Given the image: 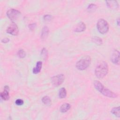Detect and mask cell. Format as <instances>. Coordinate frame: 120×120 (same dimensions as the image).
I'll return each mask as SVG.
<instances>
[{
    "mask_svg": "<svg viewBox=\"0 0 120 120\" xmlns=\"http://www.w3.org/2000/svg\"><path fill=\"white\" fill-rule=\"evenodd\" d=\"M93 84L96 89L103 95L111 98H116L117 97L115 93L105 88L99 81H95L93 82Z\"/></svg>",
    "mask_w": 120,
    "mask_h": 120,
    "instance_id": "obj_1",
    "label": "cell"
},
{
    "mask_svg": "<svg viewBox=\"0 0 120 120\" xmlns=\"http://www.w3.org/2000/svg\"><path fill=\"white\" fill-rule=\"evenodd\" d=\"M108 67L107 63L105 61H102L99 63L96 68L95 74L97 77L103 78L108 73Z\"/></svg>",
    "mask_w": 120,
    "mask_h": 120,
    "instance_id": "obj_2",
    "label": "cell"
},
{
    "mask_svg": "<svg viewBox=\"0 0 120 120\" xmlns=\"http://www.w3.org/2000/svg\"><path fill=\"white\" fill-rule=\"evenodd\" d=\"M90 62V57L89 56H85L76 62V67L80 70H83L87 69L89 67Z\"/></svg>",
    "mask_w": 120,
    "mask_h": 120,
    "instance_id": "obj_3",
    "label": "cell"
},
{
    "mask_svg": "<svg viewBox=\"0 0 120 120\" xmlns=\"http://www.w3.org/2000/svg\"><path fill=\"white\" fill-rule=\"evenodd\" d=\"M97 27L99 33L102 34L106 33L109 30V24L108 22L103 19H100L98 21Z\"/></svg>",
    "mask_w": 120,
    "mask_h": 120,
    "instance_id": "obj_4",
    "label": "cell"
},
{
    "mask_svg": "<svg viewBox=\"0 0 120 120\" xmlns=\"http://www.w3.org/2000/svg\"><path fill=\"white\" fill-rule=\"evenodd\" d=\"M20 15V12L15 9H10L7 12V16L12 21H14L17 20Z\"/></svg>",
    "mask_w": 120,
    "mask_h": 120,
    "instance_id": "obj_5",
    "label": "cell"
},
{
    "mask_svg": "<svg viewBox=\"0 0 120 120\" xmlns=\"http://www.w3.org/2000/svg\"><path fill=\"white\" fill-rule=\"evenodd\" d=\"M65 77L63 74H59L52 77L51 82L52 84L55 86L61 85L64 81Z\"/></svg>",
    "mask_w": 120,
    "mask_h": 120,
    "instance_id": "obj_6",
    "label": "cell"
},
{
    "mask_svg": "<svg viewBox=\"0 0 120 120\" xmlns=\"http://www.w3.org/2000/svg\"><path fill=\"white\" fill-rule=\"evenodd\" d=\"M7 32L9 34L16 36L19 32V29L17 25L14 22H12L7 28Z\"/></svg>",
    "mask_w": 120,
    "mask_h": 120,
    "instance_id": "obj_7",
    "label": "cell"
},
{
    "mask_svg": "<svg viewBox=\"0 0 120 120\" xmlns=\"http://www.w3.org/2000/svg\"><path fill=\"white\" fill-rule=\"evenodd\" d=\"M111 61L116 65L120 64V52L117 50H114L111 56Z\"/></svg>",
    "mask_w": 120,
    "mask_h": 120,
    "instance_id": "obj_8",
    "label": "cell"
},
{
    "mask_svg": "<svg viewBox=\"0 0 120 120\" xmlns=\"http://www.w3.org/2000/svg\"><path fill=\"white\" fill-rule=\"evenodd\" d=\"M9 88L8 86L6 85L4 87V90L0 93V97L4 100H8L9 98Z\"/></svg>",
    "mask_w": 120,
    "mask_h": 120,
    "instance_id": "obj_9",
    "label": "cell"
},
{
    "mask_svg": "<svg viewBox=\"0 0 120 120\" xmlns=\"http://www.w3.org/2000/svg\"><path fill=\"white\" fill-rule=\"evenodd\" d=\"M107 7L112 9H117L119 8V4L116 0L106 1Z\"/></svg>",
    "mask_w": 120,
    "mask_h": 120,
    "instance_id": "obj_10",
    "label": "cell"
},
{
    "mask_svg": "<svg viewBox=\"0 0 120 120\" xmlns=\"http://www.w3.org/2000/svg\"><path fill=\"white\" fill-rule=\"evenodd\" d=\"M86 29L85 24L83 22H80L75 29V31L76 32H81L85 30Z\"/></svg>",
    "mask_w": 120,
    "mask_h": 120,
    "instance_id": "obj_11",
    "label": "cell"
},
{
    "mask_svg": "<svg viewBox=\"0 0 120 120\" xmlns=\"http://www.w3.org/2000/svg\"><path fill=\"white\" fill-rule=\"evenodd\" d=\"M42 66V62L40 61H38L37 62L35 67H34L33 69V70H32L33 73L35 74H38V73H39L41 69Z\"/></svg>",
    "mask_w": 120,
    "mask_h": 120,
    "instance_id": "obj_12",
    "label": "cell"
},
{
    "mask_svg": "<svg viewBox=\"0 0 120 120\" xmlns=\"http://www.w3.org/2000/svg\"><path fill=\"white\" fill-rule=\"evenodd\" d=\"M71 107V105L68 103H65L62 105L60 107V111L61 112H65L68 111Z\"/></svg>",
    "mask_w": 120,
    "mask_h": 120,
    "instance_id": "obj_13",
    "label": "cell"
},
{
    "mask_svg": "<svg viewBox=\"0 0 120 120\" xmlns=\"http://www.w3.org/2000/svg\"><path fill=\"white\" fill-rule=\"evenodd\" d=\"M111 112L116 117L119 118L120 117V107L118 106L112 108L111 110Z\"/></svg>",
    "mask_w": 120,
    "mask_h": 120,
    "instance_id": "obj_14",
    "label": "cell"
},
{
    "mask_svg": "<svg viewBox=\"0 0 120 120\" xmlns=\"http://www.w3.org/2000/svg\"><path fill=\"white\" fill-rule=\"evenodd\" d=\"M49 33V29L46 26H45L43 27L42 30V32H41V37L42 38H46V37L47 36L48 34Z\"/></svg>",
    "mask_w": 120,
    "mask_h": 120,
    "instance_id": "obj_15",
    "label": "cell"
},
{
    "mask_svg": "<svg viewBox=\"0 0 120 120\" xmlns=\"http://www.w3.org/2000/svg\"><path fill=\"white\" fill-rule=\"evenodd\" d=\"M67 96V91L65 88H61L59 92V97L60 98H64Z\"/></svg>",
    "mask_w": 120,
    "mask_h": 120,
    "instance_id": "obj_16",
    "label": "cell"
},
{
    "mask_svg": "<svg viewBox=\"0 0 120 120\" xmlns=\"http://www.w3.org/2000/svg\"><path fill=\"white\" fill-rule=\"evenodd\" d=\"M92 41L96 44L100 45L102 44V40L99 37H94L92 38Z\"/></svg>",
    "mask_w": 120,
    "mask_h": 120,
    "instance_id": "obj_17",
    "label": "cell"
},
{
    "mask_svg": "<svg viewBox=\"0 0 120 120\" xmlns=\"http://www.w3.org/2000/svg\"><path fill=\"white\" fill-rule=\"evenodd\" d=\"M42 102L46 105H50L51 104V100L48 96H44L42 99Z\"/></svg>",
    "mask_w": 120,
    "mask_h": 120,
    "instance_id": "obj_18",
    "label": "cell"
},
{
    "mask_svg": "<svg viewBox=\"0 0 120 120\" xmlns=\"http://www.w3.org/2000/svg\"><path fill=\"white\" fill-rule=\"evenodd\" d=\"M97 8V6L93 3L90 4L87 8V10L89 12H94Z\"/></svg>",
    "mask_w": 120,
    "mask_h": 120,
    "instance_id": "obj_19",
    "label": "cell"
},
{
    "mask_svg": "<svg viewBox=\"0 0 120 120\" xmlns=\"http://www.w3.org/2000/svg\"><path fill=\"white\" fill-rule=\"evenodd\" d=\"M17 55L20 58H23L26 56L25 52L23 50L21 49V50H20L19 51H18Z\"/></svg>",
    "mask_w": 120,
    "mask_h": 120,
    "instance_id": "obj_20",
    "label": "cell"
},
{
    "mask_svg": "<svg viewBox=\"0 0 120 120\" xmlns=\"http://www.w3.org/2000/svg\"><path fill=\"white\" fill-rule=\"evenodd\" d=\"M41 55L44 60H46L47 57V51L46 48H44L41 51Z\"/></svg>",
    "mask_w": 120,
    "mask_h": 120,
    "instance_id": "obj_21",
    "label": "cell"
},
{
    "mask_svg": "<svg viewBox=\"0 0 120 120\" xmlns=\"http://www.w3.org/2000/svg\"><path fill=\"white\" fill-rule=\"evenodd\" d=\"M53 18V17L50 15H46L44 16V19L46 21H50L52 20Z\"/></svg>",
    "mask_w": 120,
    "mask_h": 120,
    "instance_id": "obj_22",
    "label": "cell"
},
{
    "mask_svg": "<svg viewBox=\"0 0 120 120\" xmlns=\"http://www.w3.org/2000/svg\"><path fill=\"white\" fill-rule=\"evenodd\" d=\"M15 104L17 105H22L23 104V101L21 99H17L15 101Z\"/></svg>",
    "mask_w": 120,
    "mask_h": 120,
    "instance_id": "obj_23",
    "label": "cell"
},
{
    "mask_svg": "<svg viewBox=\"0 0 120 120\" xmlns=\"http://www.w3.org/2000/svg\"><path fill=\"white\" fill-rule=\"evenodd\" d=\"M36 27V24L35 23H31L29 25V28L31 30H33Z\"/></svg>",
    "mask_w": 120,
    "mask_h": 120,
    "instance_id": "obj_24",
    "label": "cell"
},
{
    "mask_svg": "<svg viewBox=\"0 0 120 120\" xmlns=\"http://www.w3.org/2000/svg\"><path fill=\"white\" fill-rule=\"evenodd\" d=\"M9 39L8 38H3V39L1 40V42H2V43H8V42H9Z\"/></svg>",
    "mask_w": 120,
    "mask_h": 120,
    "instance_id": "obj_25",
    "label": "cell"
},
{
    "mask_svg": "<svg viewBox=\"0 0 120 120\" xmlns=\"http://www.w3.org/2000/svg\"><path fill=\"white\" fill-rule=\"evenodd\" d=\"M117 24H118V26H119L120 25V19H119V18L117 19Z\"/></svg>",
    "mask_w": 120,
    "mask_h": 120,
    "instance_id": "obj_26",
    "label": "cell"
}]
</instances>
